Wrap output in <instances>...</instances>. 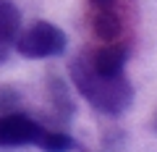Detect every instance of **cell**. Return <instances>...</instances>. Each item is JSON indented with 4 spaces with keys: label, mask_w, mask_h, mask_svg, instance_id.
I'll return each mask as SVG.
<instances>
[{
    "label": "cell",
    "mask_w": 157,
    "mask_h": 152,
    "mask_svg": "<svg viewBox=\"0 0 157 152\" xmlns=\"http://www.w3.org/2000/svg\"><path fill=\"white\" fill-rule=\"evenodd\" d=\"M68 71L78 95L102 115H113V118L123 115L134 102V87L126 79V73H115V76L100 73L84 55L73 58Z\"/></svg>",
    "instance_id": "cell-1"
},
{
    "label": "cell",
    "mask_w": 157,
    "mask_h": 152,
    "mask_svg": "<svg viewBox=\"0 0 157 152\" xmlns=\"http://www.w3.org/2000/svg\"><path fill=\"white\" fill-rule=\"evenodd\" d=\"M66 45H68V37L63 34V29H58L50 21H34L26 32H18L13 50H18L24 58L42 60V58L63 55Z\"/></svg>",
    "instance_id": "cell-2"
},
{
    "label": "cell",
    "mask_w": 157,
    "mask_h": 152,
    "mask_svg": "<svg viewBox=\"0 0 157 152\" xmlns=\"http://www.w3.org/2000/svg\"><path fill=\"white\" fill-rule=\"evenodd\" d=\"M42 126L37 121H32L29 115L21 113H8L0 115V147H26L37 144L42 136Z\"/></svg>",
    "instance_id": "cell-3"
},
{
    "label": "cell",
    "mask_w": 157,
    "mask_h": 152,
    "mask_svg": "<svg viewBox=\"0 0 157 152\" xmlns=\"http://www.w3.org/2000/svg\"><path fill=\"white\" fill-rule=\"evenodd\" d=\"M89 18L94 34L105 42H113L121 34V8L118 0H89Z\"/></svg>",
    "instance_id": "cell-4"
},
{
    "label": "cell",
    "mask_w": 157,
    "mask_h": 152,
    "mask_svg": "<svg viewBox=\"0 0 157 152\" xmlns=\"http://www.w3.org/2000/svg\"><path fill=\"white\" fill-rule=\"evenodd\" d=\"M21 32V11L13 0H0V63L11 55Z\"/></svg>",
    "instance_id": "cell-5"
},
{
    "label": "cell",
    "mask_w": 157,
    "mask_h": 152,
    "mask_svg": "<svg viewBox=\"0 0 157 152\" xmlns=\"http://www.w3.org/2000/svg\"><path fill=\"white\" fill-rule=\"evenodd\" d=\"M126 58H128V50L126 45H115V42H105V47L94 53V58H89V63L97 68L100 73H107V76H115V73H123Z\"/></svg>",
    "instance_id": "cell-6"
},
{
    "label": "cell",
    "mask_w": 157,
    "mask_h": 152,
    "mask_svg": "<svg viewBox=\"0 0 157 152\" xmlns=\"http://www.w3.org/2000/svg\"><path fill=\"white\" fill-rule=\"evenodd\" d=\"M47 87H50V97H52V107H55V113L60 115L63 121H68L73 115V110H76V102H73L71 95H68L66 81H63L58 73H50V76H47Z\"/></svg>",
    "instance_id": "cell-7"
},
{
    "label": "cell",
    "mask_w": 157,
    "mask_h": 152,
    "mask_svg": "<svg viewBox=\"0 0 157 152\" xmlns=\"http://www.w3.org/2000/svg\"><path fill=\"white\" fill-rule=\"evenodd\" d=\"M37 147L42 152H71L76 150V142L71 134H63V131H42Z\"/></svg>",
    "instance_id": "cell-8"
},
{
    "label": "cell",
    "mask_w": 157,
    "mask_h": 152,
    "mask_svg": "<svg viewBox=\"0 0 157 152\" xmlns=\"http://www.w3.org/2000/svg\"><path fill=\"white\" fill-rule=\"evenodd\" d=\"M155 129H157V115H155Z\"/></svg>",
    "instance_id": "cell-9"
}]
</instances>
